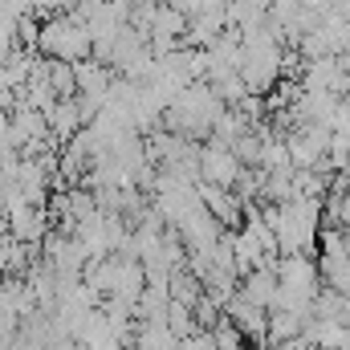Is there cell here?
Here are the masks:
<instances>
[{"label":"cell","instance_id":"obj_1","mask_svg":"<svg viewBox=\"0 0 350 350\" xmlns=\"http://www.w3.org/2000/svg\"><path fill=\"white\" fill-rule=\"evenodd\" d=\"M228 110V102L208 86V82H191L175 94L163 110V126L175 135H187V139H208L216 118Z\"/></svg>","mask_w":350,"mask_h":350},{"label":"cell","instance_id":"obj_2","mask_svg":"<svg viewBox=\"0 0 350 350\" xmlns=\"http://www.w3.org/2000/svg\"><path fill=\"white\" fill-rule=\"evenodd\" d=\"M37 53L41 57H53V62H86L94 57V37H90V25L82 16H49L41 21V41H37Z\"/></svg>","mask_w":350,"mask_h":350},{"label":"cell","instance_id":"obj_3","mask_svg":"<svg viewBox=\"0 0 350 350\" xmlns=\"http://www.w3.org/2000/svg\"><path fill=\"white\" fill-rule=\"evenodd\" d=\"M241 172H245V163L237 159V151H232L228 143H216V139H208V143H204V151H200V175H204L208 183L237 187Z\"/></svg>","mask_w":350,"mask_h":350},{"label":"cell","instance_id":"obj_4","mask_svg":"<svg viewBox=\"0 0 350 350\" xmlns=\"http://www.w3.org/2000/svg\"><path fill=\"white\" fill-rule=\"evenodd\" d=\"M200 196H204V204L212 208V216H216L224 228H241L245 200H241L232 187H220V183H208V179H200Z\"/></svg>","mask_w":350,"mask_h":350},{"label":"cell","instance_id":"obj_5","mask_svg":"<svg viewBox=\"0 0 350 350\" xmlns=\"http://www.w3.org/2000/svg\"><path fill=\"white\" fill-rule=\"evenodd\" d=\"M277 277L285 285H301V289H322V269L310 261V253H285L277 261Z\"/></svg>","mask_w":350,"mask_h":350},{"label":"cell","instance_id":"obj_6","mask_svg":"<svg viewBox=\"0 0 350 350\" xmlns=\"http://www.w3.org/2000/svg\"><path fill=\"white\" fill-rule=\"evenodd\" d=\"M277 289H281L277 265H261V269H253V273L241 281V293H245L249 301H257L261 310H273V306H277Z\"/></svg>","mask_w":350,"mask_h":350},{"label":"cell","instance_id":"obj_7","mask_svg":"<svg viewBox=\"0 0 350 350\" xmlns=\"http://www.w3.org/2000/svg\"><path fill=\"white\" fill-rule=\"evenodd\" d=\"M82 126H86V118H82L78 94H74V98H62V102L49 110V135L57 139V147H62V143H70V139H74Z\"/></svg>","mask_w":350,"mask_h":350},{"label":"cell","instance_id":"obj_8","mask_svg":"<svg viewBox=\"0 0 350 350\" xmlns=\"http://www.w3.org/2000/svg\"><path fill=\"white\" fill-rule=\"evenodd\" d=\"M297 334H306V318L301 314H293V310H269V342H265V350H277L285 338H297Z\"/></svg>","mask_w":350,"mask_h":350},{"label":"cell","instance_id":"obj_9","mask_svg":"<svg viewBox=\"0 0 350 350\" xmlns=\"http://www.w3.org/2000/svg\"><path fill=\"white\" fill-rule=\"evenodd\" d=\"M179 334H175L167 322H139V350H179Z\"/></svg>","mask_w":350,"mask_h":350},{"label":"cell","instance_id":"obj_10","mask_svg":"<svg viewBox=\"0 0 350 350\" xmlns=\"http://www.w3.org/2000/svg\"><path fill=\"white\" fill-rule=\"evenodd\" d=\"M200 297H204V281H200L191 269H175V273H172V301L196 306Z\"/></svg>","mask_w":350,"mask_h":350},{"label":"cell","instance_id":"obj_11","mask_svg":"<svg viewBox=\"0 0 350 350\" xmlns=\"http://www.w3.org/2000/svg\"><path fill=\"white\" fill-rule=\"evenodd\" d=\"M261 167H265V172H281V167H293L285 139H277V135H265V131H261Z\"/></svg>","mask_w":350,"mask_h":350},{"label":"cell","instance_id":"obj_12","mask_svg":"<svg viewBox=\"0 0 350 350\" xmlns=\"http://www.w3.org/2000/svg\"><path fill=\"white\" fill-rule=\"evenodd\" d=\"M49 82H53V90H57V98H74V94H78L74 62H53V57H49Z\"/></svg>","mask_w":350,"mask_h":350},{"label":"cell","instance_id":"obj_13","mask_svg":"<svg viewBox=\"0 0 350 350\" xmlns=\"http://www.w3.org/2000/svg\"><path fill=\"white\" fill-rule=\"evenodd\" d=\"M232 151H237V159H241L245 167H261V131H245V135L232 143Z\"/></svg>","mask_w":350,"mask_h":350},{"label":"cell","instance_id":"obj_14","mask_svg":"<svg viewBox=\"0 0 350 350\" xmlns=\"http://www.w3.org/2000/svg\"><path fill=\"white\" fill-rule=\"evenodd\" d=\"M167 326H172L179 338H187V334H196V330H200V326H196L191 306H183V301H172V306H167Z\"/></svg>","mask_w":350,"mask_h":350},{"label":"cell","instance_id":"obj_15","mask_svg":"<svg viewBox=\"0 0 350 350\" xmlns=\"http://www.w3.org/2000/svg\"><path fill=\"white\" fill-rule=\"evenodd\" d=\"M212 338H216V350H245V330H241L232 318H224V322L212 330Z\"/></svg>","mask_w":350,"mask_h":350},{"label":"cell","instance_id":"obj_16","mask_svg":"<svg viewBox=\"0 0 350 350\" xmlns=\"http://www.w3.org/2000/svg\"><path fill=\"white\" fill-rule=\"evenodd\" d=\"M257 4H261V8H273V0H257Z\"/></svg>","mask_w":350,"mask_h":350},{"label":"cell","instance_id":"obj_17","mask_svg":"<svg viewBox=\"0 0 350 350\" xmlns=\"http://www.w3.org/2000/svg\"><path fill=\"white\" fill-rule=\"evenodd\" d=\"M0 285H4V273H0Z\"/></svg>","mask_w":350,"mask_h":350}]
</instances>
